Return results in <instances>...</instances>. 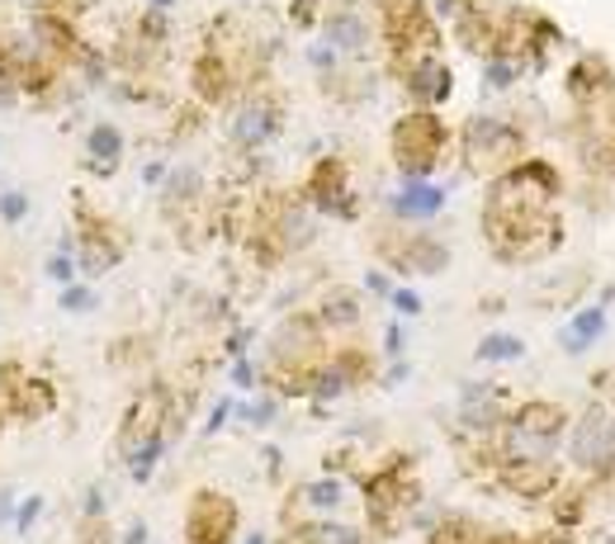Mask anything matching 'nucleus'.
<instances>
[{
	"label": "nucleus",
	"mask_w": 615,
	"mask_h": 544,
	"mask_svg": "<svg viewBox=\"0 0 615 544\" xmlns=\"http://www.w3.org/2000/svg\"><path fill=\"white\" fill-rule=\"evenodd\" d=\"M564 175L544 156H521L516 166L492 175L483 189V242L502 266H535V260L554 256L564 242Z\"/></svg>",
	"instance_id": "nucleus-1"
},
{
	"label": "nucleus",
	"mask_w": 615,
	"mask_h": 544,
	"mask_svg": "<svg viewBox=\"0 0 615 544\" xmlns=\"http://www.w3.org/2000/svg\"><path fill=\"white\" fill-rule=\"evenodd\" d=\"M360 497H365V516L375 535H398L408 531L412 512L421 506V483L412 473L408 454H389L383 464H375L360 479Z\"/></svg>",
	"instance_id": "nucleus-2"
},
{
	"label": "nucleus",
	"mask_w": 615,
	"mask_h": 544,
	"mask_svg": "<svg viewBox=\"0 0 615 544\" xmlns=\"http://www.w3.org/2000/svg\"><path fill=\"white\" fill-rule=\"evenodd\" d=\"M450 147H454V129L441 119V110H408L389 129V156L402 181H431Z\"/></svg>",
	"instance_id": "nucleus-3"
},
{
	"label": "nucleus",
	"mask_w": 615,
	"mask_h": 544,
	"mask_svg": "<svg viewBox=\"0 0 615 544\" xmlns=\"http://www.w3.org/2000/svg\"><path fill=\"white\" fill-rule=\"evenodd\" d=\"M454 147H460V166L469 175H502L506 166H516L525 156V133L512 119L498 114H469L460 133H454Z\"/></svg>",
	"instance_id": "nucleus-4"
},
{
	"label": "nucleus",
	"mask_w": 615,
	"mask_h": 544,
	"mask_svg": "<svg viewBox=\"0 0 615 544\" xmlns=\"http://www.w3.org/2000/svg\"><path fill=\"white\" fill-rule=\"evenodd\" d=\"M573 143L587 171L615 175V76L573 104Z\"/></svg>",
	"instance_id": "nucleus-5"
},
{
	"label": "nucleus",
	"mask_w": 615,
	"mask_h": 544,
	"mask_svg": "<svg viewBox=\"0 0 615 544\" xmlns=\"http://www.w3.org/2000/svg\"><path fill=\"white\" fill-rule=\"evenodd\" d=\"M375 256L383 260L389 275H408V279H427V275H441L450 266V247L441 237L421 233V227H402L389 223L375 233Z\"/></svg>",
	"instance_id": "nucleus-6"
},
{
	"label": "nucleus",
	"mask_w": 615,
	"mask_h": 544,
	"mask_svg": "<svg viewBox=\"0 0 615 544\" xmlns=\"http://www.w3.org/2000/svg\"><path fill=\"white\" fill-rule=\"evenodd\" d=\"M72 237H76V270H81V279L110 275L119 260L129 256V233H123V227H119L110 214H95L85 195H76Z\"/></svg>",
	"instance_id": "nucleus-7"
},
{
	"label": "nucleus",
	"mask_w": 615,
	"mask_h": 544,
	"mask_svg": "<svg viewBox=\"0 0 615 544\" xmlns=\"http://www.w3.org/2000/svg\"><path fill=\"white\" fill-rule=\"evenodd\" d=\"M568 460L587 479H611L615 473V417L606 402H592L583 417L568 421Z\"/></svg>",
	"instance_id": "nucleus-8"
},
{
	"label": "nucleus",
	"mask_w": 615,
	"mask_h": 544,
	"mask_svg": "<svg viewBox=\"0 0 615 544\" xmlns=\"http://www.w3.org/2000/svg\"><path fill=\"white\" fill-rule=\"evenodd\" d=\"M279 129H285V100H279L275 91H260V85H252L237 104H233V119H227V143H233L237 152H260L270 147Z\"/></svg>",
	"instance_id": "nucleus-9"
},
{
	"label": "nucleus",
	"mask_w": 615,
	"mask_h": 544,
	"mask_svg": "<svg viewBox=\"0 0 615 544\" xmlns=\"http://www.w3.org/2000/svg\"><path fill=\"white\" fill-rule=\"evenodd\" d=\"M237 531H242V512L227 493H218V487H195L189 493L185 525H181L185 544H237Z\"/></svg>",
	"instance_id": "nucleus-10"
},
{
	"label": "nucleus",
	"mask_w": 615,
	"mask_h": 544,
	"mask_svg": "<svg viewBox=\"0 0 615 544\" xmlns=\"http://www.w3.org/2000/svg\"><path fill=\"white\" fill-rule=\"evenodd\" d=\"M298 199H304L312 214H327V218H360V199H356V185H350V166L341 156H322L312 162V171L304 175L298 185Z\"/></svg>",
	"instance_id": "nucleus-11"
},
{
	"label": "nucleus",
	"mask_w": 615,
	"mask_h": 544,
	"mask_svg": "<svg viewBox=\"0 0 615 544\" xmlns=\"http://www.w3.org/2000/svg\"><path fill=\"white\" fill-rule=\"evenodd\" d=\"M506 417H512V408H506V389H498V383H464L460 393V431L469 435V441H492Z\"/></svg>",
	"instance_id": "nucleus-12"
},
{
	"label": "nucleus",
	"mask_w": 615,
	"mask_h": 544,
	"mask_svg": "<svg viewBox=\"0 0 615 544\" xmlns=\"http://www.w3.org/2000/svg\"><path fill=\"white\" fill-rule=\"evenodd\" d=\"M393 81L402 85V95L412 100V110H441L454 95V72L445 58H417L408 66H398Z\"/></svg>",
	"instance_id": "nucleus-13"
},
{
	"label": "nucleus",
	"mask_w": 615,
	"mask_h": 544,
	"mask_svg": "<svg viewBox=\"0 0 615 544\" xmlns=\"http://www.w3.org/2000/svg\"><path fill=\"white\" fill-rule=\"evenodd\" d=\"M375 20L360 10V6H331L322 10V39L327 48L341 52V62H365L369 43H375Z\"/></svg>",
	"instance_id": "nucleus-14"
},
{
	"label": "nucleus",
	"mask_w": 615,
	"mask_h": 544,
	"mask_svg": "<svg viewBox=\"0 0 615 544\" xmlns=\"http://www.w3.org/2000/svg\"><path fill=\"white\" fill-rule=\"evenodd\" d=\"M492 473H498V483L506 493H516L521 502H544L564 487V473H558L554 460H502Z\"/></svg>",
	"instance_id": "nucleus-15"
},
{
	"label": "nucleus",
	"mask_w": 615,
	"mask_h": 544,
	"mask_svg": "<svg viewBox=\"0 0 615 544\" xmlns=\"http://www.w3.org/2000/svg\"><path fill=\"white\" fill-rule=\"evenodd\" d=\"M189 91H195L199 100V110H218V104H227L237 91H242V76H237V66L218 58V52H208L199 48V58L195 66H189Z\"/></svg>",
	"instance_id": "nucleus-16"
},
{
	"label": "nucleus",
	"mask_w": 615,
	"mask_h": 544,
	"mask_svg": "<svg viewBox=\"0 0 615 544\" xmlns=\"http://www.w3.org/2000/svg\"><path fill=\"white\" fill-rule=\"evenodd\" d=\"M383 204H389V218L393 223L421 227V223H431L445 208V185H435V181H402Z\"/></svg>",
	"instance_id": "nucleus-17"
},
{
	"label": "nucleus",
	"mask_w": 615,
	"mask_h": 544,
	"mask_svg": "<svg viewBox=\"0 0 615 544\" xmlns=\"http://www.w3.org/2000/svg\"><path fill=\"white\" fill-rule=\"evenodd\" d=\"M156 195H162V214H166L175 227H181L189 214H199V208H204V171L189 166V162L171 166Z\"/></svg>",
	"instance_id": "nucleus-18"
},
{
	"label": "nucleus",
	"mask_w": 615,
	"mask_h": 544,
	"mask_svg": "<svg viewBox=\"0 0 615 544\" xmlns=\"http://www.w3.org/2000/svg\"><path fill=\"white\" fill-rule=\"evenodd\" d=\"M294 516L285 521H298V516H337L346 506V483L337 479V473H322V479H312L304 487H294Z\"/></svg>",
	"instance_id": "nucleus-19"
},
{
	"label": "nucleus",
	"mask_w": 615,
	"mask_h": 544,
	"mask_svg": "<svg viewBox=\"0 0 615 544\" xmlns=\"http://www.w3.org/2000/svg\"><path fill=\"white\" fill-rule=\"evenodd\" d=\"M123 152H129L123 129L110 124V119H100V124L85 129V171L91 175H114L123 166Z\"/></svg>",
	"instance_id": "nucleus-20"
},
{
	"label": "nucleus",
	"mask_w": 615,
	"mask_h": 544,
	"mask_svg": "<svg viewBox=\"0 0 615 544\" xmlns=\"http://www.w3.org/2000/svg\"><path fill=\"white\" fill-rule=\"evenodd\" d=\"M312 318L322 322L327 337H337V331H356L365 322V308H360V294L356 289H327L322 304L312 308Z\"/></svg>",
	"instance_id": "nucleus-21"
},
{
	"label": "nucleus",
	"mask_w": 615,
	"mask_h": 544,
	"mask_svg": "<svg viewBox=\"0 0 615 544\" xmlns=\"http://www.w3.org/2000/svg\"><path fill=\"white\" fill-rule=\"evenodd\" d=\"M331 365H337V370H341V379L350 383V393L379 379V360L369 356L365 346H337V350H331Z\"/></svg>",
	"instance_id": "nucleus-22"
},
{
	"label": "nucleus",
	"mask_w": 615,
	"mask_h": 544,
	"mask_svg": "<svg viewBox=\"0 0 615 544\" xmlns=\"http://www.w3.org/2000/svg\"><path fill=\"white\" fill-rule=\"evenodd\" d=\"M602 331H606V312L602 308H583V312H573L564 331H558V346H564L568 356H583Z\"/></svg>",
	"instance_id": "nucleus-23"
},
{
	"label": "nucleus",
	"mask_w": 615,
	"mask_h": 544,
	"mask_svg": "<svg viewBox=\"0 0 615 544\" xmlns=\"http://www.w3.org/2000/svg\"><path fill=\"white\" fill-rule=\"evenodd\" d=\"M483 525L464 512H441V521L427 531V544H483Z\"/></svg>",
	"instance_id": "nucleus-24"
},
{
	"label": "nucleus",
	"mask_w": 615,
	"mask_h": 544,
	"mask_svg": "<svg viewBox=\"0 0 615 544\" xmlns=\"http://www.w3.org/2000/svg\"><path fill=\"white\" fill-rule=\"evenodd\" d=\"M525 356V341L512 337V331H488V337L473 346V360L483 365H506V360H521Z\"/></svg>",
	"instance_id": "nucleus-25"
},
{
	"label": "nucleus",
	"mask_w": 615,
	"mask_h": 544,
	"mask_svg": "<svg viewBox=\"0 0 615 544\" xmlns=\"http://www.w3.org/2000/svg\"><path fill=\"white\" fill-rule=\"evenodd\" d=\"M58 308L66 312V318H85V312H95L100 308V294L85 285V279H76V285H66L58 289Z\"/></svg>",
	"instance_id": "nucleus-26"
},
{
	"label": "nucleus",
	"mask_w": 615,
	"mask_h": 544,
	"mask_svg": "<svg viewBox=\"0 0 615 544\" xmlns=\"http://www.w3.org/2000/svg\"><path fill=\"white\" fill-rule=\"evenodd\" d=\"M275 412H279V398H275V393H260V398H252V402H237V408H233V417H242L252 431L270 427V421H275Z\"/></svg>",
	"instance_id": "nucleus-27"
},
{
	"label": "nucleus",
	"mask_w": 615,
	"mask_h": 544,
	"mask_svg": "<svg viewBox=\"0 0 615 544\" xmlns=\"http://www.w3.org/2000/svg\"><path fill=\"white\" fill-rule=\"evenodd\" d=\"M43 275H48L58 289L76 285V279H81V270H76V256H72V252H62V247H52V256L43 260Z\"/></svg>",
	"instance_id": "nucleus-28"
},
{
	"label": "nucleus",
	"mask_w": 615,
	"mask_h": 544,
	"mask_svg": "<svg viewBox=\"0 0 615 544\" xmlns=\"http://www.w3.org/2000/svg\"><path fill=\"white\" fill-rule=\"evenodd\" d=\"M483 81L488 91H506V85L521 81V66L512 58H483Z\"/></svg>",
	"instance_id": "nucleus-29"
},
{
	"label": "nucleus",
	"mask_w": 615,
	"mask_h": 544,
	"mask_svg": "<svg viewBox=\"0 0 615 544\" xmlns=\"http://www.w3.org/2000/svg\"><path fill=\"white\" fill-rule=\"evenodd\" d=\"M43 512H48V497H43V493H29V497H20V506H14V525H10V531L33 535V525L43 521Z\"/></svg>",
	"instance_id": "nucleus-30"
},
{
	"label": "nucleus",
	"mask_w": 615,
	"mask_h": 544,
	"mask_svg": "<svg viewBox=\"0 0 615 544\" xmlns=\"http://www.w3.org/2000/svg\"><path fill=\"white\" fill-rule=\"evenodd\" d=\"M29 208H33V199H29V189H0V223H24L29 218Z\"/></svg>",
	"instance_id": "nucleus-31"
},
{
	"label": "nucleus",
	"mask_w": 615,
	"mask_h": 544,
	"mask_svg": "<svg viewBox=\"0 0 615 544\" xmlns=\"http://www.w3.org/2000/svg\"><path fill=\"white\" fill-rule=\"evenodd\" d=\"M110 516V493H104V483H91L81 493V521H104Z\"/></svg>",
	"instance_id": "nucleus-32"
},
{
	"label": "nucleus",
	"mask_w": 615,
	"mask_h": 544,
	"mask_svg": "<svg viewBox=\"0 0 615 544\" xmlns=\"http://www.w3.org/2000/svg\"><path fill=\"white\" fill-rule=\"evenodd\" d=\"M76 540H81V544H119L110 516H104V521H81V525H76Z\"/></svg>",
	"instance_id": "nucleus-33"
},
{
	"label": "nucleus",
	"mask_w": 615,
	"mask_h": 544,
	"mask_svg": "<svg viewBox=\"0 0 615 544\" xmlns=\"http://www.w3.org/2000/svg\"><path fill=\"white\" fill-rule=\"evenodd\" d=\"M227 374H233L237 389H260V360H252V356H237Z\"/></svg>",
	"instance_id": "nucleus-34"
},
{
	"label": "nucleus",
	"mask_w": 615,
	"mask_h": 544,
	"mask_svg": "<svg viewBox=\"0 0 615 544\" xmlns=\"http://www.w3.org/2000/svg\"><path fill=\"white\" fill-rule=\"evenodd\" d=\"M389 304L402 312V318H421V308H427V304H421V294H417V289H408V285H393Z\"/></svg>",
	"instance_id": "nucleus-35"
},
{
	"label": "nucleus",
	"mask_w": 615,
	"mask_h": 544,
	"mask_svg": "<svg viewBox=\"0 0 615 544\" xmlns=\"http://www.w3.org/2000/svg\"><path fill=\"white\" fill-rule=\"evenodd\" d=\"M289 20H294L298 29H312V24H322V6H318V0H294V6H289Z\"/></svg>",
	"instance_id": "nucleus-36"
},
{
	"label": "nucleus",
	"mask_w": 615,
	"mask_h": 544,
	"mask_svg": "<svg viewBox=\"0 0 615 544\" xmlns=\"http://www.w3.org/2000/svg\"><path fill=\"white\" fill-rule=\"evenodd\" d=\"M558 525H577V521H583V493H577V487H573V493H558Z\"/></svg>",
	"instance_id": "nucleus-37"
},
{
	"label": "nucleus",
	"mask_w": 615,
	"mask_h": 544,
	"mask_svg": "<svg viewBox=\"0 0 615 544\" xmlns=\"http://www.w3.org/2000/svg\"><path fill=\"white\" fill-rule=\"evenodd\" d=\"M14 506H20L14 483H0V531H10V525H14Z\"/></svg>",
	"instance_id": "nucleus-38"
},
{
	"label": "nucleus",
	"mask_w": 615,
	"mask_h": 544,
	"mask_svg": "<svg viewBox=\"0 0 615 544\" xmlns=\"http://www.w3.org/2000/svg\"><path fill=\"white\" fill-rule=\"evenodd\" d=\"M233 408H237L233 398H218V402H214V412H208V421H204V435H218V431H223V421L233 417Z\"/></svg>",
	"instance_id": "nucleus-39"
},
{
	"label": "nucleus",
	"mask_w": 615,
	"mask_h": 544,
	"mask_svg": "<svg viewBox=\"0 0 615 544\" xmlns=\"http://www.w3.org/2000/svg\"><path fill=\"white\" fill-rule=\"evenodd\" d=\"M402 346H408L402 322H389V331H383V360H402Z\"/></svg>",
	"instance_id": "nucleus-40"
},
{
	"label": "nucleus",
	"mask_w": 615,
	"mask_h": 544,
	"mask_svg": "<svg viewBox=\"0 0 615 544\" xmlns=\"http://www.w3.org/2000/svg\"><path fill=\"white\" fill-rule=\"evenodd\" d=\"M365 289L379 294V298H389V294H393V275H389V270H369V275H365Z\"/></svg>",
	"instance_id": "nucleus-41"
},
{
	"label": "nucleus",
	"mask_w": 615,
	"mask_h": 544,
	"mask_svg": "<svg viewBox=\"0 0 615 544\" xmlns=\"http://www.w3.org/2000/svg\"><path fill=\"white\" fill-rule=\"evenodd\" d=\"M408 374H412V365H408V360H393L389 370H383V374H379L375 383H379V389H393V383H402V379H408Z\"/></svg>",
	"instance_id": "nucleus-42"
},
{
	"label": "nucleus",
	"mask_w": 615,
	"mask_h": 544,
	"mask_svg": "<svg viewBox=\"0 0 615 544\" xmlns=\"http://www.w3.org/2000/svg\"><path fill=\"white\" fill-rule=\"evenodd\" d=\"M166 171H171V162H162V156H152V162L143 166V185H152V189H162V181H166Z\"/></svg>",
	"instance_id": "nucleus-43"
},
{
	"label": "nucleus",
	"mask_w": 615,
	"mask_h": 544,
	"mask_svg": "<svg viewBox=\"0 0 615 544\" xmlns=\"http://www.w3.org/2000/svg\"><path fill=\"white\" fill-rule=\"evenodd\" d=\"M147 540H152L147 521H129V525H123V535H119V544H147Z\"/></svg>",
	"instance_id": "nucleus-44"
},
{
	"label": "nucleus",
	"mask_w": 615,
	"mask_h": 544,
	"mask_svg": "<svg viewBox=\"0 0 615 544\" xmlns=\"http://www.w3.org/2000/svg\"><path fill=\"white\" fill-rule=\"evenodd\" d=\"M246 346H252V327H237L233 337H227V356H233V360L246 356Z\"/></svg>",
	"instance_id": "nucleus-45"
},
{
	"label": "nucleus",
	"mask_w": 615,
	"mask_h": 544,
	"mask_svg": "<svg viewBox=\"0 0 615 544\" xmlns=\"http://www.w3.org/2000/svg\"><path fill=\"white\" fill-rule=\"evenodd\" d=\"M242 544H270V540H266V531H252V535H246Z\"/></svg>",
	"instance_id": "nucleus-46"
},
{
	"label": "nucleus",
	"mask_w": 615,
	"mask_h": 544,
	"mask_svg": "<svg viewBox=\"0 0 615 544\" xmlns=\"http://www.w3.org/2000/svg\"><path fill=\"white\" fill-rule=\"evenodd\" d=\"M611 417H615V408H611Z\"/></svg>",
	"instance_id": "nucleus-47"
}]
</instances>
